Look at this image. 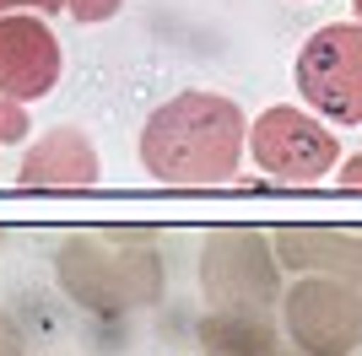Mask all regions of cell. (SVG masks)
<instances>
[{"mask_svg":"<svg viewBox=\"0 0 362 356\" xmlns=\"http://www.w3.org/2000/svg\"><path fill=\"white\" fill-rule=\"evenodd\" d=\"M136 157L146 178H157V184L211 189V184L238 178L243 157H249V119L233 97L189 87L146 114Z\"/></svg>","mask_w":362,"mask_h":356,"instance_id":"cell-1","label":"cell"},{"mask_svg":"<svg viewBox=\"0 0 362 356\" xmlns=\"http://www.w3.org/2000/svg\"><path fill=\"white\" fill-rule=\"evenodd\" d=\"M54 286L92 319H130L163 302L168 270L146 227L141 232H76L54 249Z\"/></svg>","mask_w":362,"mask_h":356,"instance_id":"cell-2","label":"cell"},{"mask_svg":"<svg viewBox=\"0 0 362 356\" xmlns=\"http://www.w3.org/2000/svg\"><path fill=\"white\" fill-rule=\"evenodd\" d=\"M200 297L227 313H281L287 265L259 227H216L200 243Z\"/></svg>","mask_w":362,"mask_h":356,"instance_id":"cell-3","label":"cell"},{"mask_svg":"<svg viewBox=\"0 0 362 356\" xmlns=\"http://www.w3.org/2000/svg\"><path fill=\"white\" fill-rule=\"evenodd\" d=\"M249 157L271 184H319L341 167V135L303 103H276L249 119Z\"/></svg>","mask_w":362,"mask_h":356,"instance_id":"cell-4","label":"cell"},{"mask_svg":"<svg viewBox=\"0 0 362 356\" xmlns=\"http://www.w3.org/2000/svg\"><path fill=\"white\" fill-rule=\"evenodd\" d=\"M292 87L330 124H362V22H325L303 38Z\"/></svg>","mask_w":362,"mask_h":356,"instance_id":"cell-5","label":"cell"},{"mask_svg":"<svg viewBox=\"0 0 362 356\" xmlns=\"http://www.w3.org/2000/svg\"><path fill=\"white\" fill-rule=\"evenodd\" d=\"M281 329L298 356H357L362 292L330 275H292L281 297Z\"/></svg>","mask_w":362,"mask_h":356,"instance_id":"cell-6","label":"cell"},{"mask_svg":"<svg viewBox=\"0 0 362 356\" xmlns=\"http://www.w3.org/2000/svg\"><path fill=\"white\" fill-rule=\"evenodd\" d=\"M65 76V49L49 28V16L38 11H11L0 16V92L33 108L38 97L60 87Z\"/></svg>","mask_w":362,"mask_h":356,"instance_id":"cell-7","label":"cell"},{"mask_svg":"<svg viewBox=\"0 0 362 356\" xmlns=\"http://www.w3.org/2000/svg\"><path fill=\"white\" fill-rule=\"evenodd\" d=\"M103 178V157L81 124H54L22 146L16 184L22 189H92Z\"/></svg>","mask_w":362,"mask_h":356,"instance_id":"cell-8","label":"cell"},{"mask_svg":"<svg viewBox=\"0 0 362 356\" xmlns=\"http://www.w3.org/2000/svg\"><path fill=\"white\" fill-rule=\"evenodd\" d=\"M271 237H276V254H281L287 275H330V281H346L362 292V232L292 222V227H276Z\"/></svg>","mask_w":362,"mask_h":356,"instance_id":"cell-9","label":"cell"},{"mask_svg":"<svg viewBox=\"0 0 362 356\" xmlns=\"http://www.w3.org/2000/svg\"><path fill=\"white\" fill-rule=\"evenodd\" d=\"M195 340H200V356H276L287 351V329H281V313L206 308L195 319Z\"/></svg>","mask_w":362,"mask_h":356,"instance_id":"cell-10","label":"cell"},{"mask_svg":"<svg viewBox=\"0 0 362 356\" xmlns=\"http://www.w3.org/2000/svg\"><path fill=\"white\" fill-rule=\"evenodd\" d=\"M28 135H33L28 108L16 103V97H6V92H0V146H28Z\"/></svg>","mask_w":362,"mask_h":356,"instance_id":"cell-11","label":"cell"},{"mask_svg":"<svg viewBox=\"0 0 362 356\" xmlns=\"http://www.w3.org/2000/svg\"><path fill=\"white\" fill-rule=\"evenodd\" d=\"M124 0H65V16H76L81 28H98V22H114Z\"/></svg>","mask_w":362,"mask_h":356,"instance_id":"cell-12","label":"cell"},{"mask_svg":"<svg viewBox=\"0 0 362 356\" xmlns=\"http://www.w3.org/2000/svg\"><path fill=\"white\" fill-rule=\"evenodd\" d=\"M0 356H28V340H22V324L0 308Z\"/></svg>","mask_w":362,"mask_h":356,"instance_id":"cell-13","label":"cell"},{"mask_svg":"<svg viewBox=\"0 0 362 356\" xmlns=\"http://www.w3.org/2000/svg\"><path fill=\"white\" fill-rule=\"evenodd\" d=\"M11 11H38V16H60V11H65V0H0V16H11Z\"/></svg>","mask_w":362,"mask_h":356,"instance_id":"cell-14","label":"cell"},{"mask_svg":"<svg viewBox=\"0 0 362 356\" xmlns=\"http://www.w3.org/2000/svg\"><path fill=\"white\" fill-rule=\"evenodd\" d=\"M335 184H341V189H362V151L341 157V167H335Z\"/></svg>","mask_w":362,"mask_h":356,"instance_id":"cell-15","label":"cell"},{"mask_svg":"<svg viewBox=\"0 0 362 356\" xmlns=\"http://www.w3.org/2000/svg\"><path fill=\"white\" fill-rule=\"evenodd\" d=\"M351 16H357V22H362V0H351Z\"/></svg>","mask_w":362,"mask_h":356,"instance_id":"cell-16","label":"cell"},{"mask_svg":"<svg viewBox=\"0 0 362 356\" xmlns=\"http://www.w3.org/2000/svg\"><path fill=\"white\" fill-rule=\"evenodd\" d=\"M276 356H298V351H292V345H287V351H276Z\"/></svg>","mask_w":362,"mask_h":356,"instance_id":"cell-17","label":"cell"},{"mask_svg":"<svg viewBox=\"0 0 362 356\" xmlns=\"http://www.w3.org/2000/svg\"><path fill=\"white\" fill-rule=\"evenodd\" d=\"M0 254H6V232H0Z\"/></svg>","mask_w":362,"mask_h":356,"instance_id":"cell-18","label":"cell"}]
</instances>
